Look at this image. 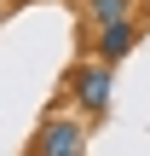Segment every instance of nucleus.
<instances>
[{"mask_svg":"<svg viewBox=\"0 0 150 156\" xmlns=\"http://www.w3.org/2000/svg\"><path fill=\"white\" fill-rule=\"evenodd\" d=\"M29 156H87V127L75 116H52L29 139Z\"/></svg>","mask_w":150,"mask_h":156,"instance_id":"1","label":"nucleus"},{"mask_svg":"<svg viewBox=\"0 0 150 156\" xmlns=\"http://www.w3.org/2000/svg\"><path fill=\"white\" fill-rule=\"evenodd\" d=\"M110 75H116V64H104V58H87V64H75L69 69V93L81 98V110H110Z\"/></svg>","mask_w":150,"mask_h":156,"instance_id":"2","label":"nucleus"},{"mask_svg":"<svg viewBox=\"0 0 150 156\" xmlns=\"http://www.w3.org/2000/svg\"><path fill=\"white\" fill-rule=\"evenodd\" d=\"M133 41H139V23H133V17L98 23V58H104V64H121V58L133 52Z\"/></svg>","mask_w":150,"mask_h":156,"instance_id":"3","label":"nucleus"},{"mask_svg":"<svg viewBox=\"0 0 150 156\" xmlns=\"http://www.w3.org/2000/svg\"><path fill=\"white\" fill-rule=\"evenodd\" d=\"M133 12V0H87V17L92 23H116V17H127Z\"/></svg>","mask_w":150,"mask_h":156,"instance_id":"4","label":"nucleus"}]
</instances>
